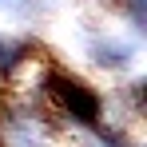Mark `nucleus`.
<instances>
[{"label": "nucleus", "mask_w": 147, "mask_h": 147, "mask_svg": "<svg viewBox=\"0 0 147 147\" xmlns=\"http://www.w3.org/2000/svg\"><path fill=\"white\" fill-rule=\"evenodd\" d=\"M127 56H131V48L127 44H115V40H96L92 44V60H96L99 68H107V72H119L123 64H127Z\"/></svg>", "instance_id": "obj_1"}]
</instances>
